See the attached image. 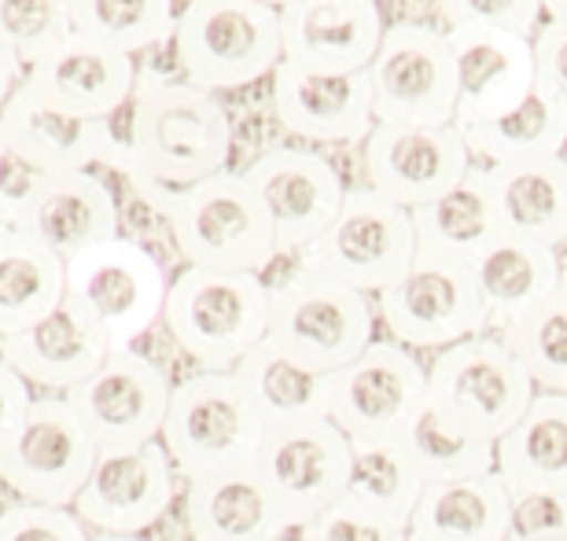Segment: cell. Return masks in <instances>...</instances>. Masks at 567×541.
<instances>
[{"label": "cell", "instance_id": "5bb4252c", "mask_svg": "<svg viewBox=\"0 0 567 541\" xmlns=\"http://www.w3.org/2000/svg\"><path fill=\"white\" fill-rule=\"evenodd\" d=\"M427 394V365L394 340H372L350 365L328 376V420L350 443L402 438Z\"/></svg>", "mask_w": 567, "mask_h": 541}, {"label": "cell", "instance_id": "f1b7e54d", "mask_svg": "<svg viewBox=\"0 0 567 541\" xmlns=\"http://www.w3.org/2000/svg\"><path fill=\"white\" fill-rule=\"evenodd\" d=\"M513 498L491 476L427 482L410 520V541H508Z\"/></svg>", "mask_w": 567, "mask_h": 541}, {"label": "cell", "instance_id": "8fae6325", "mask_svg": "<svg viewBox=\"0 0 567 541\" xmlns=\"http://www.w3.org/2000/svg\"><path fill=\"white\" fill-rule=\"evenodd\" d=\"M372 302L383 329L405 351H446L491 329L472 269L457 258L416 251L413 266Z\"/></svg>", "mask_w": 567, "mask_h": 541}, {"label": "cell", "instance_id": "7c38bea8", "mask_svg": "<svg viewBox=\"0 0 567 541\" xmlns=\"http://www.w3.org/2000/svg\"><path fill=\"white\" fill-rule=\"evenodd\" d=\"M100 449L63 394L33 398L27 420L0 449V479L27 504L74 509Z\"/></svg>", "mask_w": 567, "mask_h": 541}, {"label": "cell", "instance_id": "e575fe53", "mask_svg": "<svg viewBox=\"0 0 567 541\" xmlns=\"http://www.w3.org/2000/svg\"><path fill=\"white\" fill-rule=\"evenodd\" d=\"M424 476L402 438H361L350 443V482L347 498L365 504L383 520L410 531L413 509L424 493Z\"/></svg>", "mask_w": 567, "mask_h": 541}, {"label": "cell", "instance_id": "9a60e30c", "mask_svg": "<svg viewBox=\"0 0 567 541\" xmlns=\"http://www.w3.org/2000/svg\"><path fill=\"white\" fill-rule=\"evenodd\" d=\"M169 391L174 383L166 379V372L130 346L111 351L104 365L63 398L85 420L100 454H118L163 435Z\"/></svg>", "mask_w": 567, "mask_h": 541}, {"label": "cell", "instance_id": "74e56055", "mask_svg": "<svg viewBox=\"0 0 567 541\" xmlns=\"http://www.w3.org/2000/svg\"><path fill=\"white\" fill-rule=\"evenodd\" d=\"M502 340L513 346L538 391L567 394V302L560 295L530 310Z\"/></svg>", "mask_w": 567, "mask_h": 541}, {"label": "cell", "instance_id": "f546056e", "mask_svg": "<svg viewBox=\"0 0 567 541\" xmlns=\"http://www.w3.org/2000/svg\"><path fill=\"white\" fill-rule=\"evenodd\" d=\"M185 523L192 541H269L288 538L255 468L221 471L188 482Z\"/></svg>", "mask_w": 567, "mask_h": 541}, {"label": "cell", "instance_id": "f6af8a7d", "mask_svg": "<svg viewBox=\"0 0 567 541\" xmlns=\"http://www.w3.org/2000/svg\"><path fill=\"white\" fill-rule=\"evenodd\" d=\"M538 82H546L567 104V19H546L535 33Z\"/></svg>", "mask_w": 567, "mask_h": 541}, {"label": "cell", "instance_id": "2e32d148", "mask_svg": "<svg viewBox=\"0 0 567 541\" xmlns=\"http://www.w3.org/2000/svg\"><path fill=\"white\" fill-rule=\"evenodd\" d=\"M240 174L274 221L280 254H302L336 221L347 199L343 174L302 144H280L255 155Z\"/></svg>", "mask_w": 567, "mask_h": 541}, {"label": "cell", "instance_id": "60d3db41", "mask_svg": "<svg viewBox=\"0 0 567 541\" xmlns=\"http://www.w3.org/2000/svg\"><path fill=\"white\" fill-rule=\"evenodd\" d=\"M439 11L450 27H494L530 38L546 22V4L542 0H439Z\"/></svg>", "mask_w": 567, "mask_h": 541}, {"label": "cell", "instance_id": "ba28073f", "mask_svg": "<svg viewBox=\"0 0 567 541\" xmlns=\"http://www.w3.org/2000/svg\"><path fill=\"white\" fill-rule=\"evenodd\" d=\"M416 258L410 210L365 188H347L343 210L299 254V269L377 299Z\"/></svg>", "mask_w": 567, "mask_h": 541}, {"label": "cell", "instance_id": "484cf974", "mask_svg": "<svg viewBox=\"0 0 567 541\" xmlns=\"http://www.w3.org/2000/svg\"><path fill=\"white\" fill-rule=\"evenodd\" d=\"M111 354V343L78 313L71 302H63L52 318H44L33 329L19 335H0V357L19 372L30 387L63 391L93 376Z\"/></svg>", "mask_w": 567, "mask_h": 541}, {"label": "cell", "instance_id": "52a82bcc", "mask_svg": "<svg viewBox=\"0 0 567 541\" xmlns=\"http://www.w3.org/2000/svg\"><path fill=\"white\" fill-rule=\"evenodd\" d=\"M166 269L144 243L115 236L66 262V302L111 343L130 351L163 321Z\"/></svg>", "mask_w": 567, "mask_h": 541}, {"label": "cell", "instance_id": "681fc988", "mask_svg": "<svg viewBox=\"0 0 567 541\" xmlns=\"http://www.w3.org/2000/svg\"><path fill=\"white\" fill-rule=\"evenodd\" d=\"M557 295L567 302V251L560 254V288H557Z\"/></svg>", "mask_w": 567, "mask_h": 541}, {"label": "cell", "instance_id": "db71d44e", "mask_svg": "<svg viewBox=\"0 0 567 541\" xmlns=\"http://www.w3.org/2000/svg\"><path fill=\"white\" fill-rule=\"evenodd\" d=\"M269 541H291V538H269Z\"/></svg>", "mask_w": 567, "mask_h": 541}, {"label": "cell", "instance_id": "83f0119b", "mask_svg": "<svg viewBox=\"0 0 567 541\" xmlns=\"http://www.w3.org/2000/svg\"><path fill=\"white\" fill-rule=\"evenodd\" d=\"M491 185L494 214L502 232L524 236L549 251L567 243V159H549L483 166Z\"/></svg>", "mask_w": 567, "mask_h": 541}, {"label": "cell", "instance_id": "603a6c76", "mask_svg": "<svg viewBox=\"0 0 567 541\" xmlns=\"http://www.w3.org/2000/svg\"><path fill=\"white\" fill-rule=\"evenodd\" d=\"M22 77L44 100L66 107L71 115L111 122L122 107H130L141 66L137 55H126L100 41H89L82 33H71Z\"/></svg>", "mask_w": 567, "mask_h": 541}, {"label": "cell", "instance_id": "b9f144b4", "mask_svg": "<svg viewBox=\"0 0 567 541\" xmlns=\"http://www.w3.org/2000/svg\"><path fill=\"white\" fill-rule=\"evenodd\" d=\"M52 170L16 148L8 137H0V229H16L33 207V199L41 196V188L49 185Z\"/></svg>", "mask_w": 567, "mask_h": 541}, {"label": "cell", "instance_id": "4316f807", "mask_svg": "<svg viewBox=\"0 0 567 541\" xmlns=\"http://www.w3.org/2000/svg\"><path fill=\"white\" fill-rule=\"evenodd\" d=\"M494 471L508 498L567 493V394H535L527 413L494 443Z\"/></svg>", "mask_w": 567, "mask_h": 541}, {"label": "cell", "instance_id": "3957f363", "mask_svg": "<svg viewBox=\"0 0 567 541\" xmlns=\"http://www.w3.org/2000/svg\"><path fill=\"white\" fill-rule=\"evenodd\" d=\"M185 82L207 93H236L274 77L284 60L280 11L262 0H188L169 38Z\"/></svg>", "mask_w": 567, "mask_h": 541}, {"label": "cell", "instance_id": "e0dca14e", "mask_svg": "<svg viewBox=\"0 0 567 541\" xmlns=\"http://www.w3.org/2000/svg\"><path fill=\"white\" fill-rule=\"evenodd\" d=\"M361 148H365V185L402 210L439 199L475 166L457 126L377 122Z\"/></svg>", "mask_w": 567, "mask_h": 541}, {"label": "cell", "instance_id": "f907efd6", "mask_svg": "<svg viewBox=\"0 0 567 541\" xmlns=\"http://www.w3.org/2000/svg\"><path fill=\"white\" fill-rule=\"evenodd\" d=\"M508 541H567V534H538V538H508Z\"/></svg>", "mask_w": 567, "mask_h": 541}, {"label": "cell", "instance_id": "836d02e7", "mask_svg": "<svg viewBox=\"0 0 567 541\" xmlns=\"http://www.w3.org/2000/svg\"><path fill=\"white\" fill-rule=\"evenodd\" d=\"M233 376L240 379L247 402L266 427L328 420V376L295 365L269 343L255 346L233 368Z\"/></svg>", "mask_w": 567, "mask_h": 541}, {"label": "cell", "instance_id": "6da1fadb", "mask_svg": "<svg viewBox=\"0 0 567 541\" xmlns=\"http://www.w3.org/2000/svg\"><path fill=\"white\" fill-rule=\"evenodd\" d=\"M233 115L221 96L185 77L141 71L130 100V137L118 170L137 188L181 191L229 170Z\"/></svg>", "mask_w": 567, "mask_h": 541}, {"label": "cell", "instance_id": "d6986e66", "mask_svg": "<svg viewBox=\"0 0 567 541\" xmlns=\"http://www.w3.org/2000/svg\"><path fill=\"white\" fill-rule=\"evenodd\" d=\"M274 115L284 133L324 148L365 144L377 126L369 74H317L288 60L274 71Z\"/></svg>", "mask_w": 567, "mask_h": 541}, {"label": "cell", "instance_id": "9c48e42d", "mask_svg": "<svg viewBox=\"0 0 567 541\" xmlns=\"http://www.w3.org/2000/svg\"><path fill=\"white\" fill-rule=\"evenodd\" d=\"M372 115L391 126H453L457 63L446 30L421 19L388 22L369 63Z\"/></svg>", "mask_w": 567, "mask_h": 541}, {"label": "cell", "instance_id": "8992f818", "mask_svg": "<svg viewBox=\"0 0 567 541\" xmlns=\"http://www.w3.org/2000/svg\"><path fill=\"white\" fill-rule=\"evenodd\" d=\"M377 302L336 280L313 277L295 266L280 284H269L266 343L295 365L332 376L377 340Z\"/></svg>", "mask_w": 567, "mask_h": 541}, {"label": "cell", "instance_id": "8d00e7d4", "mask_svg": "<svg viewBox=\"0 0 567 541\" xmlns=\"http://www.w3.org/2000/svg\"><path fill=\"white\" fill-rule=\"evenodd\" d=\"M74 33L126 55L169 44L177 27L174 0H71Z\"/></svg>", "mask_w": 567, "mask_h": 541}, {"label": "cell", "instance_id": "4dcf8cb0", "mask_svg": "<svg viewBox=\"0 0 567 541\" xmlns=\"http://www.w3.org/2000/svg\"><path fill=\"white\" fill-rule=\"evenodd\" d=\"M472 152V163L505 166L527 159H549L567 148V104L546 82H538L513 111L491 122H475L461 129Z\"/></svg>", "mask_w": 567, "mask_h": 541}, {"label": "cell", "instance_id": "1f68e13d", "mask_svg": "<svg viewBox=\"0 0 567 541\" xmlns=\"http://www.w3.org/2000/svg\"><path fill=\"white\" fill-rule=\"evenodd\" d=\"M66 302V262L19 229H0V335H19Z\"/></svg>", "mask_w": 567, "mask_h": 541}, {"label": "cell", "instance_id": "c3c4849f", "mask_svg": "<svg viewBox=\"0 0 567 541\" xmlns=\"http://www.w3.org/2000/svg\"><path fill=\"white\" fill-rule=\"evenodd\" d=\"M546 4V19H567V0H542Z\"/></svg>", "mask_w": 567, "mask_h": 541}, {"label": "cell", "instance_id": "7a4b0ae2", "mask_svg": "<svg viewBox=\"0 0 567 541\" xmlns=\"http://www.w3.org/2000/svg\"><path fill=\"white\" fill-rule=\"evenodd\" d=\"M163 324L199 372H233L266 343L269 284L258 273L188 266L169 280Z\"/></svg>", "mask_w": 567, "mask_h": 541}, {"label": "cell", "instance_id": "ac0fdd59", "mask_svg": "<svg viewBox=\"0 0 567 541\" xmlns=\"http://www.w3.org/2000/svg\"><path fill=\"white\" fill-rule=\"evenodd\" d=\"M177 479L174 460L158 438L137 449L100 454L74 501V516L107 538H137L169 512Z\"/></svg>", "mask_w": 567, "mask_h": 541}, {"label": "cell", "instance_id": "f35d334b", "mask_svg": "<svg viewBox=\"0 0 567 541\" xmlns=\"http://www.w3.org/2000/svg\"><path fill=\"white\" fill-rule=\"evenodd\" d=\"M74 33L71 0H0V49L30 71Z\"/></svg>", "mask_w": 567, "mask_h": 541}, {"label": "cell", "instance_id": "277c9868", "mask_svg": "<svg viewBox=\"0 0 567 541\" xmlns=\"http://www.w3.org/2000/svg\"><path fill=\"white\" fill-rule=\"evenodd\" d=\"M166 225L181 258L218 273H258L277 262L274 221L240 170H221L174 191Z\"/></svg>", "mask_w": 567, "mask_h": 541}, {"label": "cell", "instance_id": "4fadbf2b", "mask_svg": "<svg viewBox=\"0 0 567 541\" xmlns=\"http://www.w3.org/2000/svg\"><path fill=\"white\" fill-rule=\"evenodd\" d=\"M255 471L280 516L284 534H295L347 493L350 438L332 420L266 427Z\"/></svg>", "mask_w": 567, "mask_h": 541}, {"label": "cell", "instance_id": "d590c367", "mask_svg": "<svg viewBox=\"0 0 567 541\" xmlns=\"http://www.w3.org/2000/svg\"><path fill=\"white\" fill-rule=\"evenodd\" d=\"M402 443L410 449V457L416 460V468H421L424 482L475 479V476H491L494 471L491 438L475 435L472 427L457 424L427 398L421 402V409L413 413V420L405 424Z\"/></svg>", "mask_w": 567, "mask_h": 541}, {"label": "cell", "instance_id": "bcb514c9", "mask_svg": "<svg viewBox=\"0 0 567 541\" xmlns=\"http://www.w3.org/2000/svg\"><path fill=\"white\" fill-rule=\"evenodd\" d=\"M30 405H33L30 383L22 379L4 357H0V449L8 446V438L19 431L22 420H27Z\"/></svg>", "mask_w": 567, "mask_h": 541}, {"label": "cell", "instance_id": "816d5d0a", "mask_svg": "<svg viewBox=\"0 0 567 541\" xmlns=\"http://www.w3.org/2000/svg\"><path fill=\"white\" fill-rule=\"evenodd\" d=\"M262 4H269V8H277V11H280V8H288V4H295V0H262Z\"/></svg>", "mask_w": 567, "mask_h": 541}, {"label": "cell", "instance_id": "cb8c5ba5", "mask_svg": "<svg viewBox=\"0 0 567 541\" xmlns=\"http://www.w3.org/2000/svg\"><path fill=\"white\" fill-rule=\"evenodd\" d=\"M30 240L49 247L55 258L71 262L74 254L118 236V199L96 170L52 174L27 218L16 225Z\"/></svg>", "mask_w": 567, "mask_h": 541}, {"label": "cell", "instance_id": "7dc6e473", "mask_svg": "<svg viewBox=\"0 0 567 541\" xmlns=\"http://www.w3.org/2000/svg\"><path fill=\"white\" fill-rule=\"evenodd\" d=\"M22 74H27V71H22V63L16 60V55H11L8 49H0V107H4L8 96L19 89Z\"/></svg>", "mask_w": 567, "mask_h": 541}, {"label": "cell", "instance_id": "44dd1931", "mask_svg": "<svg viewBox=\"0 0 567 541\" xmlns=\"http://www.w3.org/2000/svg\"><path fill=\"white\" fill-rule=\"evenodd\" d=\"M0 137L33 155L52 174L96 170V166L118 170L122 152H126V141L115 137V118L96 122L71 115L66 107L44 100L27 77L0 107Z\"/></svg>", "mask_w": 567, "mask_h": 541}, {"label": "cell", "instance_id": "f5cc1de1", "mask_svg": "<svg viewBox=\"0 0 567 541\" xmlns=\"http://www.w3.org/2000/svg\"><path fill=\"white\" fill-rule=\"evenodd\" d=\"M93 541H141V538H107V534H100V538H93Z\"/></svg>", "mask_w": 567, "mask_h": 541}, {"label": "cell", "instance_id": "d4e9b609", "mask_svg": "<svg viewBox=\"0 0 567 541\" xmlns=\"http://www.w3.org/2000/svg\"><path fill=\"white\" fill-rule=\"evenodd\" d=\"M468 269L494 335H505L560 288V254L513 232H497Z\"/></svg>", "mask_w": 567, "mask_h": 541}, {"label": "cell", "instance_id": "30bf717a", "mask_svg": "<svg viewBox=\"0 0 567 541\" xmlns=\"http://www.w3.org/2000/svg\"><path fill=\"white\" fill-rule=\"evenodd\" d=\"M535 394L538 387L519 365L513 346L494 332L453 343L427 365L424 398L491 443L527 413Z\"/></svg>", "mask_w": 567, "mask_h": 541}, {"label": "cell", "instance_id": "5b68a950", "mask_svg": "<svg viewBox=\"0 0 567 541\" xmlns=\"http://www.w3.org/2000/svg\"><path fill=\"white\" fill-rule=\"evenodd\" d=\"M266 424L233 372H192L174 383L158 443L185 482L255 468Z\"/></svg>", "mask_w": 567, "mask_h": 541}, {"label": "cell", "instance_id": "d6a6232c", "mask_svg": "<svg viewBox=\"0 0 567 541\" xmlns=\"http://www.w3.org/2000/svg\"><path fill=\"white\" fill-rule=\"evenodd\" d=\"M410 218L416 232V251L457 258V262H472L502 232L491 185H486V170L480 163L472 166L461 185H453L439 199L410 210Z\"/></svg>", "mask_w": 567, "mask_h": 541}, {"label": "cell", "instance_id": "ee69618b", "mask_svg": "<svg viewBox=\"0 0 567 541\" xmlns=\"http://www.w3.org/2000/svg\"><path fill=\"white\" fill-rule=\"evenodd\" d=\"M567 534V493H516L508 538Z\"/></svg>", "mask_w": 567, "mask_h": 541}, {"label": "cell", "instance_id": "7bdbcfd3", "mask_svg": "<svg viewBox=\"0 0 567 541\" xmlns=\"http://www.w3.org/2000/svg\"><path fill=\"white\" fill-rule=\"evenodd\" d=\"M0 541H93L74 509L49 504H11L0 512Z\"/></svg>", "mask_w": 567, "mask_h": 541}, {"label": "cell", "instance_id": "ffe728a7", "mask_svg": "<svg viewBox=\"0 0 567 541\" xmlns=\"http://www.w3.org/2000/svg\"><path fill=\"white\" fill-rule=\"evenodd\" d=\"M446 41L457 63V129L505 115L538 85L530 38L494 27H450Z\"/></svg>", "mask_w": 567, "mask_h": 541}, {"label": "cell", "instance_id": "7402d4cb", "mask_svg": "<svg viewBox=\"0 0 567 541\" xmlns=\"http://www.w3.org/2000/svg\"><path fill=\"white\" fill-rule=\"evenodd\" d=\"M383 30L380 0H295L280 8L284 60L317 74L369 71Z\"/></svg>", "mask_w": 567, "mask_h": 541}, {"label": "cell", "instance_id": "ab89813d", "mask_svg": "<svg viewBox=\"0 0 567 541\" xmlns=\"http://www.w3.org/2000/svg\"><path fill=\"white\" fill-rule=\"evenodd\" d=\"M291 541H410V531L343 493L332 509L302 523Z\"/></svg>", "mask_w": 567, "mask_h": 541}]
</instances>
